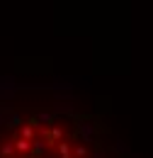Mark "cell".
Returning <instances> with one entry per match:
<instances>
[{
	"label": "cell",
	"mask_w": 153,
	"mask_h": 158,
	"mask_svg": "<svg viewBox=\"0 0 153 158\" xmlns=\"http://www.w3.org/2000/svg\"><path fill=\"white\" fill-rule=\"evenodd\" d=\"M73 158H88V146L85 143H76L73 146Z\"/></svg>",
	"instance_id": "1"
}]
</instances>
